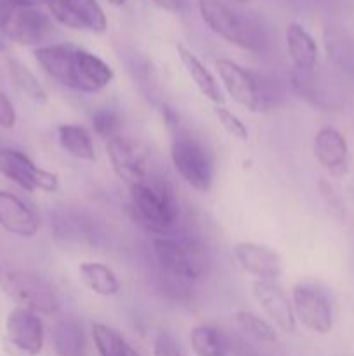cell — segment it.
<instances>
[{
  "label": "cell",
  "mask_w": 354,
  "mask_h": 356,
  "mask_svg": "<svg viewBox=\"0 0 354 356\" xmlns=\"http://www.w3.org/2000/svg\"><path fill=\"white\" fill-rule=\"evenodd\" d=\"M191 348L196 356H229L231 341L214 325L201 323L191 329Z\"/></svg>",
  "instance_id": "obj_24"
},
{
  "label": "cell",
  "mask_w": 354,
  "mask_h": 356,
  "mask_svg": "<svg viewBox=\"0 0 354 356\" xmlns=\"http://www.w3.org/2000/svg\"><path fill=\"white\" fill-rule=\"evenodd\" d=\"M252 292L255 301L266 315L273 320L274 325L283 332L292 334L297 329V320L294 315L292 299H288L287 292L276 284L269 280H255L252 285Z\"/></svg>",
  "instance_id": "obj_15"
},
{
  "label": "cell",
  "mask_w": 354,
  "mask_h": 356,
  "mask_svg": "<svg viewBox=\"0 0 354 356\" xmlns=\"http://www.w3.org/2000/svg\"><path fill=\"white\" fill-rule=\"evenodd\" d=\"M153 254L163 273L180 282H198L210 270L207 247L198 236L174 229L153 236Z\"/></svg>",
  "instance_id": "obj_4"
},
{
  "label": "cell",
  "mask_w": 354,
  "mask_h": 356,
  "mask_svg": "<svg viewBox=\"0 0 354 356\" xmlns=\"http://www.w3.org/2000/svg\"><path fill=\"white\" fill-rule=\"evenodd\" d=\"M160 9L170 10V13H183L189 6V0H151Z\"/></svg>",
  "instance_id": "obj_33"
},
{
  "label": "cell",
  "mask_w": 354,
  "mask_h": 356,
  "mask_svg": "<svg viewBox=\"0 0 354 356\" xmlns=\"http://www.w3.org/2000/svg\"><path fill=\"white\" fill-rule=\"evenodd\" d=\"M312 152L319 165L332 176L340 177L349 169V146L335 127H321L316 132Z\"/></svg>",
  "instance_id": "obj_17"
},
{
  "label": "cell",
  "mask_w": 354,
  "mask_h": 356,
  "mask_svg": "<svg viewBox=\"0 0 354 356\" xmlns=\"http://www.w3.org/2000/svg\"><path fill=\"white\" fill-rule=\"evenodd\" d=\"M233 2H238V3H246V2H250V0H233Z\"/></svg>",
  "instance_id": "obj_36"
},
{
  "label": "cell",
  "mask_w": 354,
  "mask_h": 356,
  "mask_svg": "<svg viewBox=\"0 0 354 356\" xmlns=\"http://www.w3.org/2000/svg\"><path fill=\"white\" fill-rule=\"evenodd\" d=\"M51 219L56 238L61 242L75 243V245H94L96 243L97 232L90 219L71 211L54 212Z\"/></svg>",
  "instance_id": "obj_18"
},
{
  "label": "cell",
  "mask_w": 354,
  "mask_h": 356,
  "mask_svg": "<svg viewBox=\"0 0 354 356\" xmlns=\"http://www.w3.org/2000/svg\"><path fill=\"white\" fill-rule=\"evenodd\" d=\"M221 82L235 103L252 113H266L278 104V90L269 76L245 68L228 58L215 59Z\"/></svg>",
  "instance_id": "obj_5"
},
{
  "label": "cell",
  "mask_w": 354,
  "mask_h": 356,
  "mask_svg": "<svg viewBox=\"0 0 354 356\" xmlns=\"http://www.w3.org/2000/svg\"><path fill=\"white\" fill-rule=\"evenodd\" d=\"M128 212L141 228L151 235H167L177 229L180 209L167 181L149 174L142 183L128 186Z\"/></svg>",
  "instance_id": "obj_3"
},
{
  "label": "cell",
  "mask_w": 354,
  "mask_h": 356,
  "mask_svg": "<svg viewBox=\"0 0 354 356\" xmlns=\"http://www.w3.org/2000/svg\"><path fill=\"white\" fill-rule=\"evenodd\" d=\"M6 42H7V38L3 37L2 30H0V51H3V49H6Z\"/></svg>",
  "instance_id": "obj_34"
},
{
  "label": "cell",
  "mask_w": 354,
  "mask_h": 356,
  "mask_svg": "<svg viewBox=\"0 0 354 356\" xmlns=\"http://www.w3.org/2000/svg\"><path fill=\"white\" fill-rule=\"evenodd\" d=\"M214 113L217 117L219 124L226 129L228 134H231L233 138L239 139V141H246L248 139V129L243 124L242 118L238 115L233 113L231 110L224 106V104H219V106L214 108Z\"/></svg>",
  "instance_id": "obj_29"
},
{
  "label": "cell",
  "mask_w": 354,
  "mask_h": 356,
  "mask_svg": "<svg viewBox=\"0 0 354 356\" xmlns=\"http://www.w3.org/2000/svg\"><path fill=\"white\" fill-rule=\"evenodd\" d=\"M153 356H187V353L174 334L160 332L153 344Z\"/></svg>",
  "instance_id": "obj_30"
},
{
  "label": "cell",
  "mask_w": 354,
  "mask_h": 356,
  "mask_svg": "<svg viewBox=\"0 0 354 356\" xmlns=\"http://www.w3.org/2000/svg\"><path fill=\"white\" fill-rule=\"evenodd\" d=\"M52 344L58 356H87V337L78 318H61L52 329Z\"/></svg>",
  "instance_id": "obj_21"
},
{
  "label": "cell",
  "mask_w": 354,
  "mask_h": 356,
  "mask_svg": "<svg viewBox=\"0 0 354 356\" xmlns=\"http://www.w3.org/2000/svg\"><path fill=\"white\" fill-rule=\"evenodd\" d=\"M233 256L238 266L248 275H253L257 280L276 282L280 278L281 257L271 247L255 242H242L235 247Z\"/></svg>",
  "instance_id": "obj_16"
},
{
  "label": "cell",
  "mask_w": 354,
  "mask_h": 356,
  "mask_svg": "<svg viewBox=\"0 0 354 356\" xmlns=\"http://www.w3.org/2000/svg\"><path fill=\"white\" fill-rule=\"evenodd\" d=\"M7 68H9L10 80H12L16 89L19 90L23 96L35 101V103H45V101H47V92H45V89L42 87V83L38 82L37 76H35L23 63L16 61V59H9V61H7Z\"/></svg>",
  "instance_id": "obj_26"
},
{
  "label": "cell",
  "mask_w": 354,
  "mask_h": 356,
  "mask_svg": "<svg viewBox=\"0 0 354 356\" xmlns=\"http://www.w3.org/2000/svg\"><path fill=\"white\" fill-rule=\"evenodd\" d=\"M287 47L292 63L298 72H312L318 63V45L302 24L292 23L287 28Z\"/></svg>",
  "instance_id": "obj_20"
},
{
  "label": "cell",
  "mask_w": 354,
  "mask_h": 356,
  "mask_svg": "<svg viewBox=\"0 0 354 356\" xmlns=\"http://www.w3.org/2000/svg\"><path fill=\"white\" fill-rule=\"evenodd\" d=\"M170 160L180 179L200 193H207L215 176L214 156L198 136L179 125L172 131Z\"/></svg>",
  "instance_id": "obj_6"
},
{
  "label": "cell",
  "mask_w": 354,
  "mask_h": 356,
  "mask_svg": "<svg viewBox=\"0 0 354 356\" xmlns=\"http://www.w3.org/2000/svg\"><path fill=\"white\" fill-rule=\"evenodd\" d=\"M78 277L82 284L89 289L90 292L103 298H113L120 294V280L117 273L110 266L103 263H82L78 266Z\"/></svg>",
  "instance_id": "obj_22"
},
{
  "label": "cell",
  "mask_w": 354,
  "mask_h": 356,
  "mask_svg": "<svg viewBox=\"0 0 354 356\" xmlns=\"http://www.w3.org/2000/svg\"><path fill=\"white\" fill-rule=\"evenodd\" d=\"M177 54H179L180 63H183V66L186 68L187 75L191 76L194 86L198 87V90H200L208 101H212L215 106L224 104V94H222L221 87H219L217 80L212 75L210 70L203 65V61H201L191 49H187L186 45L183 44H177Z\"/></svg>",
  "instance_id": "obj_19"
},
{
  "label": "cell",
  "mask_w": 354,
  "mask_h": 356,
  "mask_svg": "<svg viewBox=\"0 0 354 356\" xmlns=\"http://www.w3.org/2000/svg\"><path fill=\"white\" fill-rule=\"evenodd\" d=\"M106 2H110L111 6H124L125 0H106Z\"/></svg>",
  "instance_id": "obj_35"
},
{
  "label": "cell",
  "mask_w": 354,
  "mask_h": 356,
  "mask_svg": "<svg viewBox=\"0 0 354 356\" xmlns=\"http://www.w3.org/2000/svg\"><path fill=\"white\" fill-rule=\"evenodd\" d=\"M92 339L99 356H141L117 330L104 323H94Z\"/></svg>",
  "instance_id": "obj_25"
},
{
  "label": "cell",
  "mask_w": 354,
  "mask_h": 356,
  "mask_svg": "<svg viewBox=\"0 0 354 356\" xmlns=\"http://www.w3.org/2000/svg\"><path fill=\"white\" fill-rule=\"evenodd\" d=\"M44 3L52 19L73 30H87L103 33L108 19L97 0H38Z\"/></svg>",
  "instance_id": "obj_11"
},
{
  "label": "cell",
  "mask_w": 354,
  "mask_h": 356,
  "mask_svg": "<svg viewBox=\"0 0 354 356\" xmlns=\"http://www.w3.org/2000/svg\"><path fill=\"white\" fill-rule=\"evenodd\" d=\"M0 174L28 193H54L59 186L56 174L38 167L30 156L14 148H0Z\"/></svg>",
  "instance_id": "obj_10"
},
{
  "label": "cell",
  "mask_w": 354,
  "mask_h": 356,
  "mask_svg": "<svg viewBox=\"0 0 354 356\" xmlns=\"http://www.w3.org/2000/svg\"><path fill=\"white\" fill-rule=\"evenodd\" d=\"M0 291L19 308L44 315H56L59 298L54 285L42 275L9 263H0Z\"/></svg>",
  "instance_id": "obj_7"
},
{
  "label": "cell",
  "mask_w": 354,
  "mask_h": 356,
  "mask_svg": "<svg viewBox=\"0 0 354 356\" xmlns=\"http://www.w3.org/2000/svg\"><path fill=\"white\" fill-rule=\"evenodd\" d=\"M40 216L23 198L0 190V228L19 238H33L40 232Z\"/></svg>",
  "instance_id": "obj_14"
},
{
  "label": "cell",
  "mask_w": 354,
  "mask_h": 356,
  "mask_svg": "<svg viewBox=\"0 0 354 356\" xmlns=\"http://www.w3.org/2000/svg\"><path fill=\"white\" fill-rule=\"evenodd\" d=\"M106 155L110 159L111 169L118 179L124 181L127 186L142 183L148 172V153L142 146L132 141L127 136H115L106 141Z\"/></svg>",
  "instance_id": "obj_12"
},
{
  "label": "cell",
  "mask_w": 354,
  "mask_h": 356,
  "mask_svg": "<svg viewBox=\"0 0 354 356\" xmlns=\"http://www.w3.org/2000/svg\"><path fill=\"white\" fill-rule=\"evenodd\" d=\"M203 23L228 44L248 52L267 49V30L259 16L233 0H198Z\"/></svg>",
  "instance_id": "obj_2"
},
{
  "label": "cell",
  "mask_w": 354,
  "mask_h": 356,
  "mask_svg": "<svg viewBox=\"0 0 354 356\" xmlns=\"http://www.w3.org/2000/svg\"><path fill=\"white\" fill-rule=\"evenodd\" d=\"M319 191H321V197L325 198L326 205L332 211V214L335 216L337 219L346 218V204L340 198V195L333 190L332 184H328L326 181H319Z\"/></svg>",
  "instance_id": "obj_31"
},
{
  "label": "cell",
  "mask_w": 354,
  "mask_h": 356,
  "mask_svg": "<svg viewBox=\"0 0 354 356\" xmlns=\"http://www.w3.org/2000/svg\"><path fill=\"white\" fill-rule=\"evenodd\" d=\"M295 320L311 332L325 336L333 327V308L328 294L318 285L298 284L292 289Z\"/></svg>",
  "instance_id": "obj_9"
},
{
  "label": "cell",
  "mask_w": 354,
  "mask_h": 356,
  "mask_svg": "<svg viewBox=\"0 0 354 356\" xmlns=\"http://www.w3.org/2000/svg\"><path fill=\"white\" fill-rule=\"evenodd\" d=\"M235 320L243 332L248 334L253 339L260 341V343L274 344L278 341L276 329H274L269 322H266L264 318L257 316L255 313L239 309V312L235 313Z\"/></svg>",
  "instance_id": "obj_27"
},
{
  "label": "cell",
  "mask_w": 354,
  "mask_h": 356,
  "mask_svg": "<svg viewBox=\"0 0 354 356\" xmlns=\"http://www.w3.org/2000/svg\"><path fill=\"white\" fill-rule=\"evenodd\" d=\"M90 120H92L94 132L106 141L120 134L121 131V115L115 108H97Z\"/></svg>",
  "instance_id": "obj_28"
},
{
  "label": "cell",
  "mask_w": 354,
  "mask_h": 356,
  "mask_svg": "<svg viewBox=\"0 0 354 356\" xmlns=\"http://www.w3.org/2000/svg\"><path fill=\"white\" fill-rule=\"evenodd\" d=\"M58 143L68 155L82 162L96 160L92 134L83 125L62 124L58 127Z\"/></svg>",
  "instance_id": "obj_23"
},
{
  "label": "cell",
  "mask_w": 354,
  "mask_h": 356,
  "mask_svg": "<svg viewBox=\"0 0 354 356\" xmlns=\"http://www.w3.org/2000/svg\"><path fill=\"white\" fill-rule=\"evenodd\" d=\"M6 334L9 343L26 356H38L44 350L45 327L40 315L26 308H14L7 315Z\"/></svg>",
  "instance_id": "obj_13"
},
{
  "label": "cell",
  "mask_w": 354,
  "mask_h": 356,
  "mask_svg": "<svg viewBox=\"0 0 354 356\" xmlns=\"http://www.w3.org/2000/svg\"><path fill=\"white\" fill-rule=\"evenodd\" d=\"M16 110L12 101L7 97L3 90H0V129H12L16 125Z\"/></svg>",
  "instance_id": "obj_32"
},
{
  "label": "cell",
  "mask_w": 354,
  "mask_h": 356,
  "mask_svg": "<svg viewBox=\"0 0 354 356\" xmlns=\"http://www.w3.org/2000/svg\"><path fill=\"white\" fill-rule=\"evenodd\" d=\"M33 58L52 80L73 92H101L115 79L113 68L104 59L73 44L40 45Z\"/></svg>",
  "instance_id": "obj_1"
},
{
  "label": "cell",
  "mask_w": 354,
  "mask_h": 356,
  "mask_svg": "<svg viewBox=\"0 0 354 356\" xmlns=\"http://www.w3.org/2000/svg\"><path fill=\"white\" fill-rule=\"evenodd\" d=\"M0 30L16 44L40 45L51 37L54 23L35 0H0Z\"/></svg>",
  "instance_id": "obj_8"
}]
</instances>
